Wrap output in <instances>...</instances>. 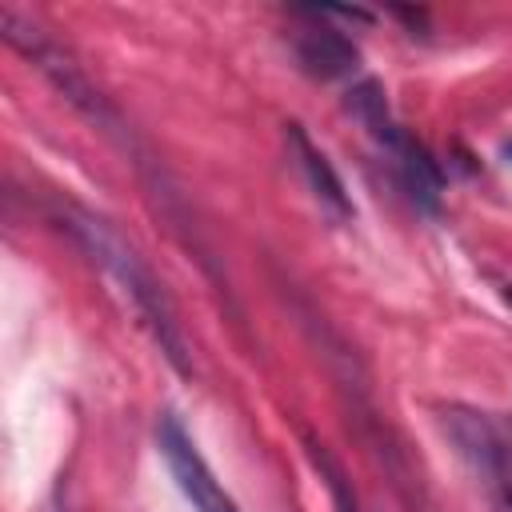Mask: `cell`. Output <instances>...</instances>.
Returning a JSON list of instances; mask_svg holds the SVG:
<instances>
[{"label":"cell","instance_id":"9","mask_svg":"<svg viewBox=\"0 0 512 512\" xmlns=\"http://www.w3.org/2000/svg\"><path fill=\"white\" fill-rule=\"evenodd\" d=\"M504 296H508V300H512V284H508V292H504Z\"/></svg>","mask_w":512,"mask_h":512},{"label":"cell","instance_id":"2","mask_svg":"<svg viewBox=\"0 0 512 512\" xmlns=\"http://www.w3.org/2000/svg\"><path fill=\"white\" fill-rule=\"evenodd\" d=\"M0 28H4V40L20 52V56H28L88 120H96V124H116V116H112V108H108V100L92 88V80L80 72V64L60 48V44H52L32 20H24L16 8H0Z\"/></svg>","mask_w":512,"mask_h":512},{"label":"cell","instance_id":"1","mask_svg":"<svg viewBox=\"0 0 512 512\" xmlns=\"http://www.w3.org/2000/svg\"><path fill=\"white\" fill-rule=\"evenodd\" d=\"M60 224L72 232V240L120 284V292L128 296V304L136 308V316L148 324L152 340L160 344V352L168 356V364L188 376L192 364H188V348H184V336H180V324H176V312L168 304V292L160 288V280L152 276V268L144 264V256L100 216L84 212V208H68L60 212Z\"/></svg>","mask_w":512,"mask_h":512},{"label":"cell","instance_id":"5","mask_svg":"<svg viewBox=\"0 0 512 512\" xmlns=\"http://www.w3.org/2000/svg\"><path fill=\"white\" fill-rule=\"evenodd\" d=\"M308 16V12H300ZM312 24H304L296 36H292V52L300 60V68L312 76V80H340V76H352L356 64H360V48L332 24L308 16Z\"/></svg>","mask_w":512,"mask_h":512},{"label":"cell","instance_id":"6","mask_svg":"<svg viewBox=\"0 0 512 512\" xmlns=\"http://www.w3.org/2000/svg\"><path fill=\"white\" fill-rule=\"evenodd\" d=\"M388 160H392V172L396 180L404 184L408 200L424 212H440V196H444V176L436 168V160L428 156V148L420 140H412L408 132H400L388 148Z\"/></svg>","mask_w":512,"mask_h":512},{"label":"cell","instance_id":"7","mask_svg":"<svg viewBox=\"0 0 512 512\" xmlns=\"http://www.w3.org/2000/svg\"><path fill=\"white\" fill-rule=\"evenodd\" d=\"M444 432L452 436L456 452L472 464L476 476H484L488 484L500 480V468H504V448H500V436L496 428L480 416V412H464V408H452L444 412Z\"/></svg>","mask_w":512,"mask_h":512},{"label":"cell","instance_id":"3","mask_svg":"<svg viewBox=\"0 0 512 512\" xmlns=\"http://www.w3.org/2000/svg\"><path fill=\"white\" fill-rule=\"evenodd\" d=\"M156 448H160V456H164V464H168L176 488L192 500L196 512H240L236 500H232V496L220 488V480L212 476V468H208V460L200 456L196 440L184 432V424H180L172 412H164V416L156 420Z\"/></svg>","mask_w":512,"mask_h":512},{"label":"cell","instance_id":"4","mask_svg":"<svg viewBox=\"0 0 512 512\" xmlns=\"http://www.w3.org/2000/svg\"><path fill=\"white\" fill-rule=\"evenodd\" d=\"M284 144H288V156H292L296 172L304 176L312 200H316L332 220H340V224L352 220V216H356V204H352V196H348L340 172L332 168V160L312 144V136H308L300 124H284Z\"/></svg>","mask_w":512,"mask_h":512},{"label":"cell","instance_id":"8","mask_svg":"<svg viewBox=\"0 0 512 512\" xmlns=\"http://www.w3.org/2000/svg\"><path fill=\"white\" fill-rule=\"evenodd\" d=\"M344 108H348V116L380 144V148H388L404 128L396 124V116H392V108H388V100H384V88L376 84V80H356L352 88H348V96H344Z\"/></svg>","mask_w":512,"mask_h":512}]
</instances>
